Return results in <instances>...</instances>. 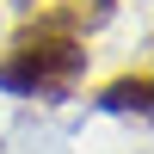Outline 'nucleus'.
Segmentation results:
<instances>
[{"mask_svg": "<svg viewBox=\"0 0 154 154\" xmlns=\"http://www.w3.org/2000/svg\"><path fill=\"white\" fill-rule=\"evenodd\" d=\"M148 93H154V74L148 68H130V74H117L111 86H99V105H105V111H136V117H142V111H148Z\"/></svg>", "mask_w": 154, "mask_h": 154, "instance_id": "f03ea898", "label": "nucleus"}, {"mask_svg": "<svg viewBox=\"0 0 154 154\" xmlns=\"http://www.w3.org/2000/svg\"><path fill=\"white\" fill-rule=\"evenodd\" d=\"M43 19H56V25H68V31H93V25H105L111 19V0H56V6H43Z\"/></svg>", "mask_w": 154, "mask_h": 154, "instance_id": "7ed1b4c3", "label": "nucleus"}, {"mask_svg": "<svg viewBox=\"0 0 154 154\" xmlns=\"http://www.w3.org/2000/svg\"><path fill=\"white\" fill-rule=\"evenodd\" d=\"M86 74V37L56 19H25L0 49V86L25 99H68Z\"/></svg>", "mask_w": 154, "mask_h": 154, "instance_id": "f257e3e1", "label": "nucleus"}]
</instances>
